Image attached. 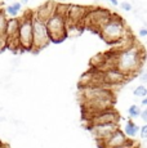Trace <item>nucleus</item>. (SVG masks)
<instances>
[{
    "mask_svg": "<svg viewBox=\"0 0 147 148\" xmlns=\"http://www.w3.org/2000/svg\"><path fill=\"white\" fill-rule=\"evenodd\" d=\"M145 61V52L135 42L129 49L119 52L115 56V68L125 73L128 77H133L141 72V67Z\"/></svg>",
    "mask_w": 147,
    "mask_h": 148,
    "instance_id": "f257e3e1",
    "label": "nucleus"
},
{
    "mask_svg": "<svg viewBox=\"0 0 147 148\" xmlns=\"http://www.w3.org/2000/svg\"><path fill=\"white\" fill-rule=\"evenodd\" d=\"M98 34L106 42L114 44L117 40H120L121 38L129 35V30L121 17L111 13V17L109 18V21L98 30Z\"/></svg>",
    "mask_w": 147,
    "mask_h": 148,
    "instance_id": "f03ea898",
    "label": "nucleus"
},
{
    "mask_svg": "<svg viewBox=\"0 0 147 148\" xmlns=\"http://www.w3.org/2000/svg\"><path fill=\"white\" fill-rule=\"evenodd\" d=\"M50 42H62L67 38L66 35V19L65 17L54 13L49 19L45 21Z\"/></svg>",
    "mask_w": 147,
    "mask_h": 148,
    "instance_id": "7ed1b4c3",
    "label": "nucleus"
},
{
    "mask_svg": "<svg viewBox=\"0 0 147 148\" xmlns=\"http://www.w3.org/2000/svg\"><path fill=\"white\" fill-rule=\"evenodd\" d=\"M111 17V12L107 8H88L87 14L83 19L81 26H85L89 28L98 31L101 27L109 21V18Z\"/></svg>",
    "mask_w": 147,
    "mask_h": 148,
    "instance_id": "20e7f679",
    "label": "nucleus"
},
{
    "mask_svg": "<svg viewBox=\"0 0 147 148\" xmlns=\"http://www.w3.org/2000/svg\"><path fill=\"white\" fill-rule=\"evenodd\" d=\"M31 25H32V49L31 50L39 52V50L44 49L45 47H48L50 39L48 35L45 22L38 19L34 14L31 17Z\"/></svg>",
    "mask_w": 147,
    "mask_h": 148,
    "instance_id": "39448f33",
    "label": "nucleus"
},
{
    "mask_svg": "<svg viewBox=\"0 0 147 148\" xmlns=\"http://www.w3.org/2000/svg\"><path fill=\"white\" fill-rule=\"evenodd\" d=\"M32 13H26L19 18L18 28V42L19 48L23 50L32 49V25H31Z\"/></svg>",
    "mask_w": 147,
    "mask_h": 148,
    "instance_id": "423d86ee",
    "label": "nucleus"
},
{
    "mask_svg": "<svg viewBox=\"0 0 147 148\" xmlns=\"http://www.w3.org/2000/svg\"><path fill=\"white\" fill-rule=\"evenodd\" d=\"M103 72V82L106 86L109 88H115V86H120V85L125 84L126 81L129 80L131 77L123 73L121 71H119L117 68L111 67V68H107V70L102 71Z\"/></svg>",
    "mask_w": 147,
    "mask_h": 148,
    "instance_id": "0eeeda50",
    "label": "nucleus"
},
{
    "mask_svg": "<svg viewBox=\"0 0 147 148\" xmlns=\"http://www.w3.org/2000/svg\"><path fill=\"white\" fill-rule=\"evenodd\" d=\"M88 8L83 7V5H78V4H71L69 5V9H67L66 14V27L67 26H81L83 23V19L87 14ZM83 27V26H81Z\"/></svg>",
    "mask_w": 147,
    "mask_h": 148,
    "instance_id": "6e6552de",
    "label": "nucleus"
},
{
    "mask_svg": "<svg viewBox=\"0 0 147 148\" xmlns=\"http://www.w3.org/2000/svg\"><path fill=\"white\" fill-rule=\"evenodd\" d=\"M119 113L112 108L109 110H103L101 112H97L88 117L89 125H98V124H110V122H119Z\"/></svg>",
    "mask_w": 147,
    "mask_h": 148,
    "instance_id": "1a4fd4ad",
    "label": "nucleus"
},
{
    "mask_svg": "<svg viewBox=\"0 0 147 148\" xmlns=\"http://www.w3.org/2000/svg\"><path fill=\"white\" fill-rule=\"evenodd\" d=\"M119 129V122H110V124H98V125H89V130L95 139L102 142L110 134Z\"/></svg>",
    "mask_w": 147,
    "mask_h": 148,
    "instance_id": "9d476101",
    "label": "nucleus"
},
{
    "mask_svg": "<svg viewBox=\"0 0 147 148\" xmlns=\"http://www.w3.org/2000/svg\"><path fill=\"white\" fill-rule=\"evenodd\" d=\"M101 143H102L103 148H115V147L126 146V144L132 143V140H129L128 136L124 134L120 129H117L112 134H110L106 139H103Z\"/></svg>",
    "mask_w": 147,
    "mask_h": 148,
    "instance_id": "9b49d317",
    "label": "nucleus"
},
{
    "mask_svg": "<svg viewBox=\"0 0 147 148\" xmlns=\"http://www.w3.org/2000/svg\"><path fill=\"white\" fill-rule=\"evenodd\" d=\"M56 5H57L56 0L54 1H47L44 5H41V7H39L38 9H36L34 16L38 19H40V21L45 22L47 19H49L50 17L56 13Z\"/></svg>",
    "mask_w": 147,
    "mask_h": 148,
    "instance_id": "f8f14e48",
    "label": "nucleus"
},
{
    "mask_svg": "<svg viewBox=\"0 0 147 148\" xmlns=\"http://www.w3.org/2000/svg\"><path fill=\"white\" fill-rule=\"evenodd\" d=\"M135 44V40L133 39V36L129 34V35L124 36V38H121L120 40H117L116 42H114L112 45V49L111 52L114 53H119V52H123V50H126L129 49L131 47H133V45Z\"/></svg>",
    "mask_w": 147,
    "mask_h": 148,
    "instance_id": "ddd939ff",
    "label": "nucleus"
},
{
    "mask_svg": "<svg viewBox=\"0 0 147 148\" xmlns=\"http://www.w3.org/2000/svg\"><path fill=\"white\" fill-rule=\"evenodd\" d=\"M138 132H139V126H138L137 124H135L134 121L132 120H128L125 122V125H124V134H125L128 138H133V136H135L138 134Z\"/></svg>",
    "mask_w": 147,
    "mask_h": 148,
    "instance_id": "4468645a",
    "label": "nucleus"
},
{
    "mask_svg": "<svg viewBox=\"0 0 147 148\" xmlns=\"http://www.w3.org/2000/svg\"><path fill=\"white\" fill-rule=\"evenodd\" d=\"M22 9V4L19 1H14L13 4L8 5L7 8H5V14H8V16L10 17V18H14V17L18 16V13L21 12Z\"/></svg>",
    "mask_w": 147,
    "mask_h": 148,
    "instance_id": "2eb2a0df",
    "label": "nucleus"
},
{
    "mask_svg": "<svg viewBox=\"0 0 147 148\" xmlns=\"http://www.w3.org/2000/svg\"><path fill=\"white\" fill-rule=\"evenodd\" d=\"M139 113H141V106H138V104H132V106L128 108V116H129V119H137V117H139Z\"/></svg>",
    "mask_w": 147,
    "mask_h": 148,
    "instance_id": "dca6fc26",
    "label": "nucleus"
},
{
    "mask_svg": "<svg viewBox=\"0 0 147 148\" xmlns=\"http://www.w3.org/2000/svg\"><path fill=\"white\" fill-rule=\"evenodd\" d=\"M7 14L4 12H0V36H4L5 35V26H7Z\"/></svg>",
    "mask_w": 147,
    "mask_h": 148,
    "instance_id": "f3484780",
    "label": "nucleus"
},
{
    "mask_svg": "<svg viewBox=\"0 0 147 148\" xmlns=\"http://www.w3.org/2000/svg\"><path fill=\"white\" fill-rule=\"evenodd\" d=\"M133 94L135 97H139V98H145V97H147V88L145 85H138V86L134 89Z\"/></svg>",
    "mask_w": 147,
    "mask_h": 148,
    "instance_id": "a211bd4d",
    "label": "nucleus"
},
{
    "mask_svg": "<svg viewBox=\"0 0 147 148\" xmlns=\"http://www.w3.org/2000/svg\"><path fill=\"white\" fill-rule=\"evenodd\" d=\"M119 5H120V8L124 10V12H131V10L133 9L132 3H129V1H121Z\"/></svg>",
    "mask_w": 147,
    "mask_h": 148,
    "instance_id": "6ab92c4d",
    "label": "nucleus"
},
{
    "mask_svg": "<svg viewBox=\"0 0 147 148\" xmlns=\"http://www.w3.org/2000/svg\"><path fill=\"white\" fill-rule=\"evenodd\" d=\"M139 136L142 139H146L147 138V125H143V126H141L139 127Z\"/></svg>",
    "mask_w": 147,
    "mask_h": 148,
    "instance_id": "aec40b11",
    "label": "nucleus"
},
{
    "mask_svg": "<svg viewBox=\"0 0 147 148\" xmlns=\"http://www.w3.org/2000/svg\"><path fill=\"white\" fill-rule=\"evenodd\" d=\"M7 48V38L4 36H0V53L3 52V50Z\"/></svg>",
    "mask_w": 147,
    "mask_h": 148,
    "instance_id": "412c9836",
    "label": "nucleus"
},
{
    "mask_svg": "<svg viewBox=\"0 0 147 148\" xmlns=\"http://www.w3.org/2000/svg\"><path fill=\"white\" fill-rule=\"evenodd\" d=\"M139 117L142 119V121H143V122H147V108H145V110H141Z\"/></svg>",
    "mask_w": 147,
    "mask_h": 148,
    "instance_id": "4be33fe9",
    "label": "nucleus"
},
{
    "mask_svg": "<svg viewBox=\"0 0 147 148\" xmlns=\"http://www.w3.org/2000/svg\"><path fill=\"white\" fill-rule=\"evenodd\" d=\"M138 34H139L141 38H146V36H147V28H146V27H142V28L139 30V32H138Z\"/></svg>",
    "mask_w": 147,
    "mask_h": 148,
    "instance_id": "5701e85b",
    "label": "nucleus"
},
{
    "mask_svg": "<svg viewBox=\"0 0 147 148\" xmlns=\"http://www.w3.org/2000/svg\"><path fill=\"white\" fill-rule=\"evenodd\" d=\"M115 148H137V144H135L134 142H132V143L126 144V146H121V147H115Z\"/></svg>",
    "mask_w": 147,
    "mask_h": 148,
    "instance_id": "b1692460",
    "label": "nucleus"
},
{
    "mask_svg": "<svg viewBox=\"0 0 147 148\" xmlns=\"http://www.w3.org/2000/svg\"><path fill=\"white\" fill-rule=\"evenodd\" d=\"M106 1H109L111 5H114V7H117L119 5V0H106Z\"/></svg>",
    "mask_w": 147,
    "mask_h": 148,
    "instance_id": "393cba45",
    "label": "nucleus"
},
{
    "mask_svg": "<svg viewBox=\"0 0 147 148\" xmlns=\"http://www.w3.org/2000/svg\"><path fill=\"white\" fill-rule=\"evenodd\" d=\"M141 106H142V107H146L147 106V97L142 98V101H141Z\"/></svg>",
    "mask_w": 147,
    "mask_h": 148,
    "instance_id": "a878e982",
    "label": "nucleus"
},
{
    "mask_svg": "<svg viewBox=\"0 0 147 148\" xmlns=\"http://www.w3.org/2000/svg\"><path fill=\"white\" fill-rule=\"evenodd\" d=\"M19 3H21V4H27V3H29V0H21Z\"/></svg>",
    "mask_w": 147,
    "mask_h": 148,
    "instance_id": "bb28decb",
    "label": "nucleus"
},
{
    "mask_svg": "<svg viewBox=\"0 0 147 148\" xmlns=\"http://www.w3.org/2000/svg\"><path fill=\"white\" fill-rule=\"evenodd\" d=\"M4 120H5L4 117H0V121H4Z\"/></svg>",
    "mask_w": 147,
    "mask_h": 148,
    "instance_id": "cd10ccee",
    "label": "nucleus"
},
{
    "mask_svg": "<svg viewBox=\"0 0 147 148\" xmlns=\"http://www.w3.org/2000/svg\"><path fill=\"white\" fill-rule=\"evenodd\" d=\"M59 1H66V0H59Z\"/></svg>",
    "mask_w": 147,
    "mask_h": 148,
    "instance_id": "c85d7f7f",
    "label": "nucleus"
},
{
    "mask_svg": "<svg viewBox=\"0 0 147 148\" xmlns=\"http://www.w3.org/2000/svg\"><path fill=\"white\" fill-rule=\"evenodd\" d=\"M1 10H3V9H1V8H0V12H1Z\"/></svg>",
    "mask_w": 147,
    "mask_h": 148,
    "instance_id": "c756f323",
    "label": "nucleus"
}]
</instances>
